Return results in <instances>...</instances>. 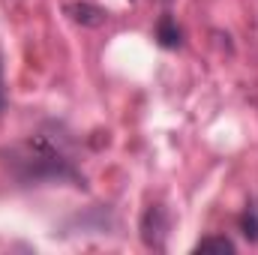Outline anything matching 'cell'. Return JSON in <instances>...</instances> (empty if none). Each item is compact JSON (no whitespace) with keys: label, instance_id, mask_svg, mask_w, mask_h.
I'll use <instances>...</instances> for the list:
<instances>
[{"label":"cell","instance_id":"obj_1","mask_svg":"<svg viewBox=\"0 0 258 255\" xmlns=\"http://www.w3.org/2000/svg\"><path fill=\"white\" fill-rule=\"evenodd\" d=\"M6 165L21 177V180H72L75 186H84V177L75 171L72 159L63 150L45 138V135H30L9 150H3Z\"/></svg>","mask_w":258,"mask_h":255},{"label":"cell","instance_id":"obj_2","mask_svg":"<svg viewBox=\"0 0 258 255\" xmlns=\"http://www.w3.org/2000/svg\"><path fill=\"white\" fill-rule=\"evenodd\" d=\"M165 228H168V219H165V210L159 204H150L141 216V240L150 246V249H162L165 246Z\"/></svg>","mask_w":258,"mask_h":255},{"label":"cell","instance_id":"obj_3","mask_svg":"<svg viewBox=\"0 0 258 255\" xmlns=\"http://www.w3.org/2000/svg\"><path fill=\"white\" fill-rule=\"evenodd\" d=\"M63 12L75 21V24H81V27H99L108 15L99 9V6H93V3H84V0H72V3H66Z\"/></svg>","mask_w":258,"mask_h":255},{"label":"cell","instance_id":"obj_4","mask_svg":"<svg viewBox=\"0 0 258 255\" xmlns=\"http://www.w3.org/2000/svg\"><path fill=\"white\" fill-rule=\"evenodd\" d=\"M156 42H159L162 48H177V45L183 42V33H180L177 21H174L171 15H162V18H159V24H156Z\"/></svg>","mask_w":258,"mask_h":255},{"label":"cell","instance_id":"obj_5","mask_svg":"<svg viewBox=\"0 0 258 255\" xmlns=\"http://www.w3.org/2000/svg\"><path fill=\"white\" fill-rule=\"evenodd\" d=\"M195 252H234V243L228 240V237H204V240H198V246H195Z\"/></svg>","mask_w":258,"mask_h":255},{"label":"cell","instance_id":"obj_6","mask_svg":"<svg viewBox=\"0 0 258 255\" xmlns=\"http://www.w3.org/2000/svg\"><path fill=\"white\" fill-rule=\"evenodd\" d=\"M240 231H243V237H246L249 243H255L258 240V216L255 213H243V216H240Z\"/></svg>","mask_w":258,"mask_h":255},{"label":"cell","instance_id":"obj_7","mask_svg":"<svg viewBox=\"0 0 258 255\" xmlns=\"http://www.w3.org/2000/svg\"><path fill=\"white\" fill-rule=\"evenodd\" d=\"M162 3H168V0H162Z\"/></svg>","mask_w":258,"mask_h":255}]
</instances>
